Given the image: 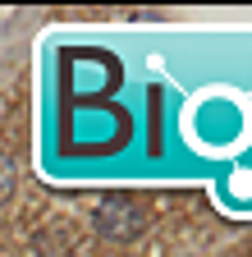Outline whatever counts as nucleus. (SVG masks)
<instances>
[{
	"label": "nucleus",
	"instance_id": "obj_1",
	"mask_svg": "<svg viewBox=\"0 0 252 257\" xmlns=\"http://www.w3.org/2000/svg\"><path fill=\"white\" fill-rule=\"evenodd\" d=\"M97 230L101 234H115V239H133L142 230V211L129 198H110V202L97 207Z\"/></svg>",
	"mask_w": 252,
	"mask_h": 257
},
{
	"label": "nucleus",
	"instance_id": "obj_2",
	"mask_svg": "<svg viewBox=\"0 0 252 257\" xmlns=\"http://www.w3.org/2000/svg\"><path fill=\"white\" fill-rule=\"evenodd\" d=\"M10 193H14V166L0 156V198H10Z\"/></svg>",
	"mask_w": 252,
	"mask_h": 257
}]
</instances>
